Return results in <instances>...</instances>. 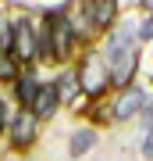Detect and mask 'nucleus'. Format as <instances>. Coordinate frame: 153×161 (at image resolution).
Segmentation results:
<instances>
[{
	"instance_id": "f257e3e1",
	"label": "nucleus",
	"mask_w": 153,
	"mask_h": 161,
	"mask_svg": "<svg viewBox=\"0 0 153 161\" xmlns=\"http://www.w3.org/2000/svg\"><path fill=\"white\" fill-rule=\"evenodd\" d=\"M103 61L110 68V82L114 90H125L135 82V72H139V32L135 29H110L103 36V47H100Z\"/></svg>"
},
{
	"instance_id": "f03ea898",
	"label": "nucleus",
	"mask_w": 153,
	"mask_h": 161,
	"mask_svg": "<svg viewBox=\"0 0 153 161\" xmlns=\"http://www.w3.org/2000/svg\"><path fill=\"white\" fill-rule=\"evenodd\" d=\"M75 75H79V86H82V97L85 100H107V93L114 90L110 82V68L107 61H103L100 47H85L79 54V61H75Z\"/></svg>"
},
{
	"instance_id": "7ed1b4c3",
	"label": "nucleus",
	"mask_w": 153,
	"mask_h": 161,
	"mask_svg": "<svg viewBox=\"0 0 153 161\" xmlns=\"http://www.w3.org/2000/svg\"><path fill=\"white\" fill-rule=\"evenodd\" d=\"M50 18V29H54V54H57V68H68L71 61H79V54L85 50L82 36L75 29V14L68 7H57V11H46Z\"/></svg>"
},
{
	"instance_id": "20e7f679",
	"label": "nucleus",
	"mask_w": 153,
	"mask_h": 161,
	"mask_svg": "<svg viewBox=\"0 0 153 161\" xmlns=\"http://www.w3.org/2000/svg\"><path fill=\"white\" fill-rule=\"evenodd\" d=\"M11 54L22 68L39 64V40H36V22L25 14L11 18Z\"/></svg>"
},
{
	"instance_id": "39448f33",
	"label": "nucleus",
	"mask_w": 153,
	"mask_h": 161,
	"mask_svg": "<svg viewBox=\"0 0 153 161\" xmlns=\"http://www.w3.org/2000/svg\"><path fill=\"white\" fill-rule=\"evenodd\" d=\"M153 93L142 86V82H132V86L125 90H114V97H110V115L118 125H125V122H139L142 118V111H146V104H150Z\"/></svg>"
},
{
	"instance_id": "423d86ee",
	"label": "nucleus",
	"mask_w": 153,
	"mask_h": 161,
	"mask_svg": "<svg viewBox=\"0 0 153 161\" xmlns=\"http://www.w3.org/2000/svg\"><path fill=\"white\" fill-rule=\"evenodd\" d=\"M39 129H43V122L32 115V111H18L14 108V115L11 122H7V147L14 150V154H28L36 143H39Z\"/></svg>"
},
{
	"instance_id": "0eeeda50",
	"label": "nucleus",
	"mask_w": 153,
	"mask_h": 161,
	"mask_svg": "<svg viewBox=\"0 0 153 161\" xmlns=\"http://www.w3.org/2000/svg\"><path fill=\"white\" fill-rule=\"evenodd\" d=\"M57 82V93H61V108L75 111V115H82L85 108H89V100L82 97V86H79V75H75V64H68V68H61L54 75Z\"/></svg>"
},
{
	"instance_id": "6e6552de",
	"label": "nucleus",
	"mask_w": 153,
	"mask_h": 161,
	"mask_svg": "<svg viewBox=\"0 0 153 161\" xmlns=\"http://www.w3.org/2000/svg\"><path fill=\"white\" fill-rule=\"evenodd\" d=\"M61 93H57V82H54V75L50 79H43V86H39V97H36V104H32V115L39 118V122H50V118H57L61 115Z\"/></svg>"
},
{
	"instance_id": "1a4fd4ad",
	"label": "nucleus",
	"mask_w": 153,
	"mask_h": 161,
	"mask_svg": "<svg viewBox=\"0 0 153 161\" xmlns=\"http://www.w3.org/2000/svg\"><path fill=\"white\" fill-rule=\"evenodd\" d=\"M39 86H43V79L36 75L32 68H25L22 72V79L11 86V97H14V108L18 111H32V104H36V97H39Z\"/></svg>"
},
{
	"instance_id": "9d476101",
	"label": "nucleus",
	"mask_w": 153,
	"mask_h": 161,
	"mask_svg": "<svg viewBox=\"0 0 153 161\" xmlns=\"http://www.w3.org/2000/svg\"><path fill=\"white\" fill-rule=\"evenodd\" d=\"M100 143V129H93V125H75L71 129V136H68V158L71 161H79V158H85L93 147Z\"/></svg>"
},
{
	"instance_id": "9b49d317",
	"label": "nucleus",
	"mask_w": 153,
	"mask_h": 161,
	"mask_svg": "<svg viewBox=\"0 0 153 161\" xmlns=\"http://www.w3.org/2000/svg\"><path fill=\"white\" fill-rule=\"evenodd\" d=\"M36 40H39V64H57V54H54V29H50V18H39L36 22Z\"/></svg>"
},
{
	"instance_id": "f8f14e48",
	"label": "nucleus",
	"mask_w": 153,
	"mask_h": 161,
	"mask_svg": "<svg viewBox=\"0 0 153 161\" xmlns=\"http://www.w3.org/2000/svg\"><path fill=\"white\" fill-rule=\"evenodd\" d=\"M85 125H93V129H107V125H114V115H110V100H93L89 108L79 115Z\"/></svg>"
},
{
	"instance_id": "ddd939ff",
	"label": "nucleus",
	"mask_w": 153,
	"mask_h": 161,
	"mask_svg": "<svg viewBox=\"0 0 153 161\" xmlns=\"http://www.w3.org/2000/svg\"><path fill=\"white\" fill-rule=\"evenodd\" d=\"M22 64L14 61V54H0V86H14L18 79H22Z\"/></svg>"
},
{
	"instance_id": "4468645a",
	"label": "nucleus",
	"mask_w": 153,
	"mask_h": 161,
	"mask_svg": "<svg viewBox=\"0 0 153 161\" xmlns=\"http://www.w3.org/2000/svg\"><path fill=\"white\" fill-rule=\"evenodd\" d=\"M0 54H11V18L0 14Z\"/></svg>"
},
{
	"instance_id": "2eb2a0df",
	"label": "nucleus",
	"mask_w": 153,
	"mask_h": 161,
	"mask_svg": "<svg viewBox=\"0 0 153 161\" xmlns=\"http://www.w3.org/2000/svg\"><path fill=\"white\" fill-rule=\"evenodd\" d=\"M11 115H14V111H11V104L0 97V136L7 132V122H11Z\"/></svg>"
},
{
	"instance_id": "dca6fc26",
	"label": "nucleus",
	"mask_w": 153,
	"mask_h": 161,
	"mask_svg": "<svg viewBox=\"0 0 153 161\" xmlns=\"http://www.w3.org/2000/svg\"><path fill=\"white\" fill-rule=\"evenodd\" d=\"M139 154L146 161H153V129H146V136H142V143H139Z\"/></svg>"
},
{
	"instance_id": "f3484780",
	"label": "nucleus",
	"mask_w": 153,
	"mask_h": 161,
	"mask_svg": "<svg viewBox=\"0 0 153 161\" xmlns=\"http://www.w3.org/2000/svg\"><path fill=\"white\" fill-rule=\"evenodd\" d=\"M142 129H153V97H150V104H146V111H142Z\"/></svg>"
},
{
	"instance_id": "a211bd4d",
	"label": "nucleus",
	"mask_w": 153,
	"mask_h": 161,
	"mask_svg": "<svg viewBox=\"0 0 153 161\" xmlns=\"http://www.w3.org/2000/svg\"><path fill=\"white\" fill-rule=\"evenodd\" d=\"M150 93H153V75H150Z\"/></svg>"
}]
</instances>
